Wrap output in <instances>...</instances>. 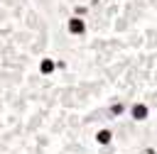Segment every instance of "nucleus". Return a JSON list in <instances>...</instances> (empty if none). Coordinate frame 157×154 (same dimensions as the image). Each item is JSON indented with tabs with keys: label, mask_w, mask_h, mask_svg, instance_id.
I'll list each match as a JSON object with an SVG mask.
<instances>
[]
</instances>
